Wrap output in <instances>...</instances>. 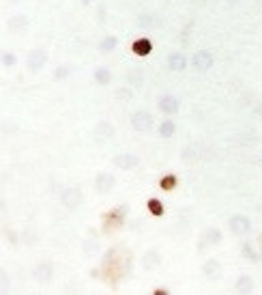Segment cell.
I'll list each match as a JSON object with an SVG mask.
<instances>
[{
  "label": "cell",
  "mask_w": 262,
  "mask_h": 295,
  "mask_svg": "<svg viewBox=\"0 0 262 295\" xmlns=\"http://www.w3.org/2000/svg\"><path fill=\"white\" fill-rule=\"evenodd\" d=\"M192 67L198 71V74H206V71H211L213 69V65H215V56H213V52L211 50H198L196 54L192 56Z\"/></svg>",
  "instance_id": "6da1fadb"
},
{
  "label": "cell",
  "mask_w": 262,
  "mask_h": 295,
  "mask_svg": "<svg viewBox=\"0 0 262 295\" xmlns=\"http://www.w3.org/2000/svg\"><path fill=\"white\" fill-rule=\"evenodd\" d=\"M131 127H133L135 132H150V129L155 127L153 112H148V110H135V112L131 114Z\"/></svg>",
  "instance_id": "7a4b0ae2"
},
{
  "label": "cell",
  "mask_w": 262,
  "mask_h": 295,
  "mask_svg": "<svg viewBox=\"0 0 262 295\" xmlns=\"http://www.w3.org/2000/svg\"><path fill=\"white\" fill-rule=\"evenodd\" d=\"M48 50L43 48H35L28 52V56H26V67H28V71H32V74H37V71H41L45 67V63H48Z\"/></svg>",
  "instance_id": "3957f363"
},
{
  "label": "cell",
  "mask_w": 262,
  "mask_h": 295,
  "mask_svg": "<svg viewBox=\"0 0 262 295\" xmlns=\"http://www.w3.org/2000/svg\"><path fill=\"white\" fill-rule=\"evenodd\" d=\"M157 108H159L161 114L174 116V114L181 110V101H179V97L172 95V93H163L159 99H157Z\"/></svg>",
  "instance_id": "277c9868"
},
{
  "label": "cell",
  "mask_w": 262,
  "mask_h": 295,
  "mask_svg": "<svg viewBox=\"0 0 262 295\" xmlns=\"http://www.w3.org/2000/svg\"><path fill=\"white\" fill-rule=\"evenodd\" d=\"M82 200H84V194H82V190L75 186L65 188L61 192V202H63V207H67V209H77L82 205Z\"/></svg>",
  "instance_id": "5b68a950"
},
{
  "label": "cell",
  "mask_w": 262,
  "mask_h": 295,
  "mask_svg": "<svg viewBox=\"0 0 262 295\" xmlns=\"http://www.w3.org/2000/svg\"><path fill=\"white\" fill-rule=\"evenodd\" d=\"M32 278H35L39 285H50L52 278H54V263H52V261L37 263L35 270H32Z\"/></svg>",
  "instance_id": "8992f818"
},
{
  "label": "cell",
  "mask_w": 262,
  "mask_h": 295,
  "mask_svg": "<svg viewBox=\"0 0 262 295\" xmlns=\"http://www.w3.org/2000/svg\"><path fill=\"white\" fill-rule=\"evenodd\" d=\"M125 213H127V205H123V207H116L112 209V211H108L106 215H103V231L106 233H112L116 226H121L123 224V218H125Z\"/></svg>",
  "instance_id": "52a82bcc"
},
{
  "label": "cell",
  "mask_w": 262,
  "mask_h": 295,
  "mask_svg": "<svg viewBox=\"0 0 262 295\" xmlns=\"http://www.w3.org/2000/svg\"><path fill=\"white\" fill-rule=\"evenodd\" d=\"M228 226H230V231L237 235V237H241V235H247L252 231V220L243 213H234L232 218L228 220Z\"/></svg>",
  "instance_id": "ba28073f"
},
{
  "label": "cell",
  "mask_w": 262,
  "mask_h": 295,
  "mask_svg": "<svg viewBox=\"0 0 262 295\" xmlns=\"http://www.w3.org/2000/svg\"><path fill=\"white\" fill-rule=\"evenodd\" d=\"M116 186V177L112 173H108V170H101V173H97L95 177V190L99 194H108V192H112Z\"/></svg>",
  "instance_id": "9c48e42d"
},
{
  "label": "cell",
  "mask_w": 262,
  "mask_h": 295,
  "mask_svg": "<svg viewBox=\"0 0 262 295\" xmlns=\"http://www.w3.org/2000/svg\"><path fill=\"white\" fill-rule=\"evenodd\" d=\"M112 164L121 170H133V168L140 166V155H135V153H116L112 157Z\"/></svg>",
  "instance_id": "30bf717a"
},
{
  "label": "cell",
  "mask_w": 262,
  "mask_h": 295,
  "mask_svg": "<svg viewBox=\"0 0 262 295\" xmlns=\"http://www.w3.org/2000/svg\"><path fill=\"white\" fill-rule=\"evenodd\" d=\"M6 28H9L11 32H15V35H24V32L30 28V19L26 17V15H22V13H17V15H11L9 17Z\"/></svg>",
  "instance_id": "8fae6325"
},
{
  "label": "cell",
  "mask_w": 262,
  "mask_h": 295,
  "mask_svg": "<svg viewBox=\"0 0 262 295\" xmlns=\"http://www.w3.org/2000/svg\"><path fill=\"white\" fill-rule=\"evenodd\" d=\"M166 65L170 71H185L189 65V58L183 54V52H170L166 58Z\"/></svg>",
  "instance_id": "7c38bea8"
},
{
  "label": "cell",
  "mask_w": 262,
  "mask_h": 295,
  "mask_svg": "<svg viewBox=\"0 0 262 295\" xmlns=\"http://www.w3.org/2000/svg\"><path fill=\"white\" fill-rule=\"evenodd\" d=\"M125 80H127V87H131V89H142L144 82H146V74H144L142 67H131L127 74H125Z\"/></svg>",
  "instance_id": "4fadbf2b"
},
{
  "label": "cell",
  "mask_w": 262,
  "mask_h": 295,
  "mask_svg": "<svg viewBox=\"0 0 262 295\" xmlns=\"http://www.w3.org/2000/svg\"><path fill=\"white\" fill-rule=\"evenodd\" d=\"M95 136L99 140H112L114 136H116V127L112 125V121H108V119H103L99 121L95 125Z\"/></svg>",
  "instance_id": "5bb4252c"
},
{
  "label": "cell",
  "mask_w": 262,
  "mask_h": 295,
  "mask_svg": "<svg viewBox=\"0 0 262 295\" xmlns=\"http://www.w3.org/2000/svg\"><path fill=\"white\" fill-rule=\"evenodd\" d=\"M95 82L99 84V87H110L112 84V69L108 67V65H99V67H95Z\"/></svg>",
  "instance_id": "9a60e30c"
},
{
  "label": "cell",
  "mask_w": 262,
  "mask_h": 295,
  "mask_svg": "<svg viewBox=\"0 0 262 295\" xmlns=\"http://www.w3.org/2000/svg\"><path fill=\"white\" fill-rule=\"evenodd\" d=\"M131 50H133L135 56H148L150 52H153V41H150L148 37H140V39H135L133 41Z\"/></svg>",
  "instance_id": "2e32d148"
},
{
  "label": "cell",
  "mask_w": 262,
  "mask_h": 295,
  "mask_svg": "<svg viewBox=\"0 0 262 295\" xmlns=\"http://www.w3.org/2000/svg\"><path fill=\"white\" fill-rule=\"evenodd\" d=\"M159 24H161V17L157 15V13H144V15L137 17V26L144 28V30H153Z\"/></svg>",
  "instance_id": "e0dca14e"
},
{
  "label": "cell",
  "mask_w": 262,
  "mask_h": 295,
  "mask_svg": "<svg viewBox=\"0 0 262 295\" xmlns=\"http://www.w3.org/2000/svg\"><path fill=\"white\" fill-rule=\"evenodd\" d=\"M204 155V147L202 145H187V147H183L181 149V157L185 162H194V160H198V157Z\"/></svg>",
  "instance_id": "ac0fdd59"
},
{
  "label": "cell",
  "mask_w": 262,
  "mask_h": 295,
  "mask_svg": "<svg viewBox=\"0 0 262 295\" xmlns=\"http://www.w3.org/2000/svg\"><path fill=\"white\" fill-rule=\"evenodd\" d=\"M161 265V254L157 250H146L142 257V267L144 270H155V267Z\"/></svg>",
  "instance_id": "d6986e66"
},
{
  "label": "cell",
  "mask_w": 262,
  "mask_h": 295,
  "mask_svg": "<svg viewBox=\"0 0 262 295\" xmlns=\"http://www.w3.org/2000/svg\"><path fill=\"white\" fill-rule=\"evenodd\" d=\"M157 132H159L161 138H172V136L176 134V121H172V116H166V119L159 123Z\"/></svg>",
  "instance_id": "ffe728a7"
},
{
  "label": "cell",
  "mask_w": 262,
  "mask_h": 295,
  "mask_svg": "<svg viewBox=\"0 0 262 295\" xmlns=\"http://www.w3.org/2000/svg\"><path fill=\"white\" fill-rule=\"evenodd\" d=\"M241 254H243L250 263H258L260 261V252L254 248L252 241H243V244H241Z\"/></svg>",
  "instance_id": "44dd1931"
},
{
  "label": "cell",
  "mask_w": 262,
  "mask_h": 295,
  "mask_svg": "<svg viewBox=\"0 0 262 295\" xmlns=\"http://www.w3.org/2000/svg\"><path fill=\"white\" fill-rule=\"evenodd\" d=\"M234 289H237L239 293H252L254 291V280L252 276H247V274H241V276L237 278V283H234Z\"/></svg>",
  "instance_id": "7402d4cb"
},
{
  "label": "cell",
  "mask_w": 262,
  "mask_h": 295,
  "mask_svg": "<svg viewBox=\"0 0 262 295\" xmlns=\"http://www.w3.org/2000/svg\"><path fill=\"white\" fill-rule=\"evenodd\" d=\"M116 45H119V37H114V35H106L99 41V45H97V48H99V52L101 54H110V52H114L116 50Z\"/></svg>",
  "instance_id": "603a6c76"
},
{
  "label": "cell",
  "mask_w": 262,
  "mask_h": 295,
  "mask_svg": "<svg viewBox=\"0 0 262 295\" xmlns=\"http://www.w3.org/2000/svg\"><path fill=\"white\" fill-rule=\"evenodd\" d=\"M202 241H204V244H211V246H217L221 241V231L219 228H215V226L206 228L204 235H202Z\"/></svg>",
  "instance_id": "cb8c5ba5"
},
{
  "label": "cell",
  "mask_w": 262,
  "mask_h": 295,
  "mask_svg": "<svg viewBox=\"0 0 262 295\" xmlns=\"http://www.w3.org/2000/svg\"><path fill=\"white\" fill-rule=\"evenodd\" d=\"M176 183H179V179H176V175L168 173V175H163L161 179H159V188L163 190V192H172V190L176 188Z\"/></svg>",
  "instance_id": "d4e9b609"
},
{
  "label": "cell",
  "mask_w": 262,
  "mask_h": 295,
  "mask_svg": "<svg viewBox=\"0 0 262 295\" xmlns=\"http://www.w3.org/2000/svg\"><path fill=\"white\" fill-rule=\"evenodd\" d=\"M219 267H221V263L217 259H208L204 265H202V274H206V276H215V274L219 272Z\"/></svg>",
  "instance_id": "484cf974"
},
{
  "label": "cell",
  "mask_w": 262,
  "mask_h": 295,
  "mask_svg": "<svg viewBox=\"0 0 262 295\" xmlns=\"http://www.w3.org/2000/svg\"><path fill=\"white\" fill-rule=\"evenodd\" d=\"M146 207H148V211H150V213L157 215V218H159V215H163V211H166V209H163V202H161L159 198H148Z\"/></svg>",
  "instance_id": "4316f807"
},
{
  "label": "cell",
  "mask_w": 262,
  "mask_h": 295,
  "mask_svg": "<svg viewBox=\"0 0 262 295\" xmlns=\"http://www.w3.org/2000/svg\"><path fill=\"white\" fill-rule=\"evenodd\" d=\"M133 91L135 89H131V87H121V89H116V99H121V103L123 101H131L133 99Z\"/></svg>",
  "instance_id": "83f0119b"
},
{
  "label": "cell",
  "mask_w": 262,
  "mask_h": 295,
  "mask_svg": "<svg viewBox=\"0 0 262 295\" xmlns=\"http://www.w3.org/2000/svg\"><path fill=\"white\" fill-rule=\"evenodd\" d=\"M71 71H73V67H71V65H61V67L54 69L52 78H54V80H65V78L71 76Z\"/></svg>",
  "instance_id": "f1b7e54d"
},
{
  "label": "cell",
  "mask_w": 262,
  "mask_h": 295,
  "mask_svg": "<svg viewBox=\"0 0 262 295\" xmlns=\"http://www.w3.org/2000/svg\"><path fill=\"white\" fill-rule=\"evenodd\" d=\"M0 63H2V67L6 69H11L13 65L17 63V56L13 54V52H2V56H0Z\"/></svg>",
  "instance_id": "f546056e"
},
{
  "label": "cell",
  "mask_w": 262,
  "mask_h": 295,
  "mask_svg": "<svg viewBox=\"0 0 262 295\" xmlns=\"http://www.w3.org/2000/svg\"><path fill=\"white\" fill-rule=\"evenodd\" d=\"M84 252L88 254V257H93V254L99 252V241H95V239H86L84 241Z\"/></svg>",
  "instance_id": "4dcf8cb0"
},
{
  "label": "cell",
  "mask_w": 262,
  "mask_h": 295,
  "mask_svg": "<svg viewBox=\"0 0 262 295\" xmlns=\"http://www.w3.org/2000/svg\"><path fill=\"white\" fill-rule=\"evenodd\" d=\"M0 283H2V287H0L2 291L9 289V274H6L4 267H0Z\"/></svg>",
  "instance_id": "1f68e13d"
},
{
  "label": "cell",
  "mask_w": 262,
  "mask_h": 295,
  "mask_svg": "<svg viewBox=\"0 0 262 295\" xmlns=\"http://www.w3.org/2000/svg\"><path fill=\"white\" fill-rule=\"evenodd\" d=\"M254 114H256V116H258V119H262V101L258 103V106H256V108H254Z\"/></svg>",
  "instance_id": "d6a6232c"
},
{
  "label": "cell",
  "mask_w": 262,
  "mask_h": 295,
  "mask_svg": "<svg viewBox=\"0 0 262 295\" xmlns=\"http://www.w3.org/2000/svg\"><path fill=\"white\" fill-rule=\"evenodd\" d=\"M153 293H155V295H166V293H168V291H166V289H155V291H153Z\"/></svg>",
  "instance_id": "836d02e7"
},
{
  "label": "cell",
  "mask_w": 262,
  "mask_h": 295,
  "mask_svg": "<svg viewBox=\"0 0 262 295\" xmlns=\"http://www.w3.org/2000/svg\"><path fill=\"white\" fill-rule=\"evenodd\" d=\"M80 2H82L84 6H88V4H93V0H80Z\"/></svg>",
  "instance_id": "e575fe53"
},
{
  "label": "cell",
  "mask_w": 262,
  "mask_h": 295,
  "mask_svg": "<svg viewBox=\"0 0 262 295\" xmlns=\"http://www.w3.org/2000/svg\"><path fill=\"white\" fill-rule=\"evenodd\" d=\"M226 2H228V4H230V6H234V4H237V2H239V0H226Z\"/></svg>",
  "instance_id": "d590c367"
},
{
  "label": "cell",
  "mask_w": 262,
  "mask_h": 295,
  "mask_svg": "<svg viewBox=\"0 0 262 295\" xmlns=\"http://www.w3.org/2000/svg\"><path fill=\"white\" fill-rule=\"evenodd\" d=\"M11 2H19V0H11Z\"/></svg>",
  "instance_id": "8d00e7d4"
}]
</instances>
